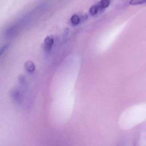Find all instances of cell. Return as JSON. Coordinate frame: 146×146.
<instances>
[{
    "label": "cell",
    "instance_id": "cell-1",
    "mask_svg": "<svg viewBox=\"0 0 146 146\" xmlns=\"http://www.w3.org/2000/svg\"><path fill=\"white\" fill-rule=\"evenodd\" d=\"M54 42V39L52 36H48L44 40V46L47 50H49L52 47Z\"/></svg>",
    "mask_w": 146,
    "mask_h": 146
},
{
    "label": "cell",
    "instance_id": "cell-2",
    "mask_svg": "<svg viewBox=\"0 0 146 146\" xmlns=\"http://www.w3.org/2000/svg\"><path fill=\"white\" fill-rule=\"evenodd\" d=\"M25 67L27 71L32 72L35 70V65L34 62L31 60L26 61L25 64Z\"/></svg>",
    "mask_w": 146,
    "mask_h": 146
},
{
    "label": "cell",
    "instance_id": "cell-3",
    "mask_svg": "<svg viewBox=\"0 0 146 146\" xmlns=\"http://www.w3.org/2000/svg\"><path fill=\"white\" fill-rule=\"evenodd\" d=\"M102 9L100 7L99 5H94L92 6L90 9V13L91 15L94 16L96 15L100 11L102 10Z\"/></svg>",
    "mask_w": 146,
    "mask_h": 146
},
{
    "label": "cell",
    "instance_id": "cell-4",
    "mask_svg": "<svg viewBox=\"0 0 146 146\" xmlns=\"http://www.w3.org/2000/svg\"><path fill=\"white\" fill-rule=\"evenodd\" d=\"M70 20L71 22L73 25H77L80 23V19L78 15L75 14L72 17Z\"/></svg>",
    "mask_w": 146,
    "mask_h": 146
},
{
    "label": "cell",
    "instance_id": "cell-5",
    "mask_svg": "<svg viewBox=\"0 0 146 146\" xmlns=\"http://www.w3.org/2000/svg\"><path fill=\"white\" fill-rule=\"evenodd\" d=\"M110 4V1L107 0H102L100 1V4H99L100 6V7L102 9H104V8H106Z\"/></svg>",
    "mask_w": 146,
    "mask_h": 146
},
{
    "label": "cell",
    "instance_id": "cell-6",
    "mask_svg": "<svg viewBox=\"0 0 146 146\" xmlns=\"http://www.w3.org/2000/svg\"><path fill=\"white\" fill-rule=\"evenodd\" d=\"M146 1H140V0H134V1H131L130 2V4L132 5H139V4H143V3L145 2Z\"/></svg>",
    "mask_w": 146,
    "mask_h": 146
},
{
    "label": "cell",
    "instance_id": "cell-7",
    "mask_svg": "<svg viewBox=\"0 0 146 146\" xmlns=\"http://www.w3.org/2000/svg\"><path fill=\"white\" fill-rule=\"evenodd\" d=\"M9 46H10L9 44L7 43V44H6L5 45H4V46L1 48V49L0 50V55H2V54L5 52V51L9 47Z\"/></svg>",
    "mask_w": 146,
    "mask_h": 146
},
{
    "label": "cell",
    "instance_id": "cell-8",
    "mask_svg": "<svg viewBox=\"0 0 146 146\" xmlns=\"http://www.w3.org/2000/svg\"><path fill=\"white\" fill-rule=\"evenodd\" d=\"M19 80L21 82H24L25 81V76L23 75H19Z\"/></svg>",
    "mask_w": 146,
    "mask_h": 146
}]
</instances>
